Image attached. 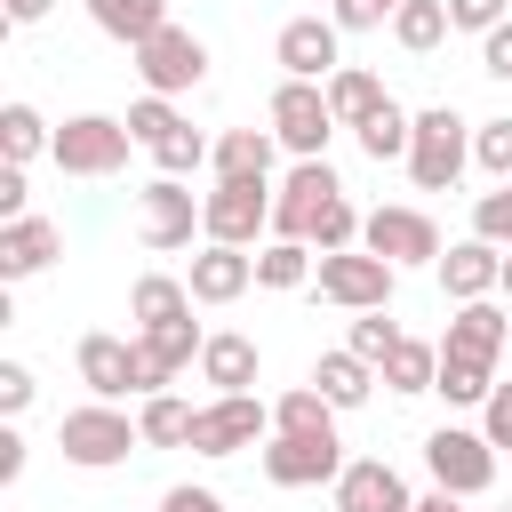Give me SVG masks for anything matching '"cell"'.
Returning a JSON list of instances; mask_svg holds the SVG:
<instances>
[{
	"label": "cell",
	"mask_w": 512,
	"mask_h": 512,
	"mask_svg": "<svg viewBox=\"0 0 512 512\" xmlns=\"http://www.w3.org/2000/svg\"><path fill=\"white\" fill-rule=\"evenodd\" d=\"M312 256H320L312 240H264V248H256V288H304V280L320 272Z\"/></svg>",
	"instance_id": "obj_29"
},
{
	"label": "cell",
	"mask_w": 512,
	"mask_h": 512,
	"mask_svg": "<svg viewBox=\"0 0 512 512\" xmlns=\"http://www.w3.org/2000/svg\"><path fill=\"white\" fill-rule=\"evenodd\" d=\"M432 376H440V344H424V336H400L376 360V384H392V392H432Z\"/></svg>",
	"instance_id": "obj_23"
},
{
	"label": "cell",
	"mask_w": 512,
	"mask_h": 512,
	"mask_svg": "<svg viewBox=\"0 0 512 512\" xmlns=\"http://www.w3.org/2000/svg\"><path fill=\"white\" fill-rule=\"evenodd\" d=\"M144 152H152V168H160V176H192V168H208V152H216V144H208L192 120H176V128H168L160 144H144Z\"/></svg>",
	"instance_id": "obj_35"
},
{
	"label": "cell",
	"mask_w": 512,
	"mask_h": 512,
	"mask_svg": "<svg viewBox=\"0 0 512 512\" xmlns=\"http://www.w3.org/2000/svg\"><path fill=\"white\" fill-rule=\"evenodd\" d=\"M480 72H488V80H512V16H504L496 32H480Z\"/></svg>",
	"instance_id": "obj_44"
},
{
	"label": "cell",
	"mask_w": 512,
	"mask_h": 512,
	"mask_svg": "<svg viewBox=\"0 0 512 512\" xmlns=\"http://www.w3.org/2000/svg\"><path fill=\"white\" fill-rule=\"evenodd\" d=\"M392 288H400V264H384L376 248H336V256H320V296L344 304V312H376V304H392Z\"/></svg>",
	"instance_id": "obj_9"
},
{
	"label": "cell",
	"mask_w": 512,
	"mask_h": 512,
	"mask_svg": "<svg viewBox=\"0 0 512 512\" xmlns=\"http://www.w3.org/2000/svg\"><path fill=\"white\" fill-rule=\"evenodd\" d=\"M416 512H464V496H448V488H432V496H416Z\"/></svg>",
	"instance_id": "obj_50"
},
{
	"label": "cell",
	"mask_w": 512,
	"mask_h": 512,
	"mask_svg": "<svg viewBox=\"0 0 512 512\" xmlns=\"http://www.w3.org/2000/svg\"><path fill=\"white\" fill-rule=\"evenodd\" d=\"M192 400H176V392H144V408H136V424H144V448H192Z\"/></svg>",
	"instance_id": "obj_26"
},
{
	"label": "cell",
	"mask_w": 512,
	"mask_h": 512,
	"mask_svg": "<svg viewBox=\"0 0 512 512\" xmlns=\"http://www.w3.org/2000/svg\"><path fill=\"white\" fill-rule=\"evenodd\" d=\"M352 136H360V152H368L376 168H384V160H408V136H416V112H400V104L384 96V104H376V112H368V120H360Z\"/></svg>",
	"instance_id": "obj_25"
},
{
	"label": "cell",
	"mask_w": 512,
	"mask_h": 512,
	"mask_svg": "<svg viewBox=\"0 0 512 512\" xmlns=\"http://www.w3.org/2000/svg\"><path fill=\"white\" fill-rule=\"evenodd\" d=\"M128 152H136V128L112 120V112H72V120L56 128V144H48V160H56L64 176H120Z\"/></svg>",
	"instance_id": "obj_3"
},
{
	"label": "cell",
	"mask_w": 512,
	"mask_h": 512,
	"mask_svg": "<svg viewBox=\"0 0 512 512\" xmlns=\"http://www.w3.org/2000/svg\"><path fill=\"white\" fill-rule=\"evenodd\" d=\"M24 480V432H0V488Z\"/></svg>",
	"instance_id": "obj_48"
},
{
	"label": "cell",
	"mask_w": 512,
	"mask_h": 512,
	"mask_svg": "<svg viewBox=\"0 0 512 512\" xmlns=\"http://www.w3.org/2000/svg\"><path fill=\"white\" fill-rule=\"evenodd\" d=\"M464 168H472V120H464L456 104L416 112V136H408V176H416V192H448Z\"/></svg>",
	"instance_id": "obj_2"
},
{
	"label": "cell",
	"mask_w": 512,
	"mask_h": 512,
	"mask_svg": "<svg viewBox=\"0 0 512 512\" xmlns=\"http://www.w3.org/2000/svg\"><path fill=\"white\" fill-rule=\"evenodd\" d=\"M88 16H96V32H112V40H152L160 24H168V0H88Z\"/></svg>",
	"instance_id": "obj_27"
},
{
	"label": "cell",
	"mask_w": 512,
	"mask_h": 512,
	"mask_svg": "<svg viewBox=\"0 0 512 512\" xmlns=\"http://www.w3.org/2000/svg\"><path fill=\"white\" fill-rule=\"evenodd\" d=\"M360 248H376L384 264H440V224L424 208H368Z\"/></svg>",
	"instance_id": "obj_14"
},
{
	"label": "cell",
	"mask_w": 512,
	"mask_h": 512,
	"mask_svg": "<svg viewBox=\"0 0 512 512\" xmlns=\"http://www.w3.org/2000/svg\"><path fill=\"white\" fill-rule=\"evenodd\" d=\"M72 360H80V384H88L96 400H128V392H136V336H104V328H88Z\"/></svg>",
	"instance_id": "obj_16"
},
{
	"label": "cell",
	"mask_w": 512,
	"mask_h": 512,
	"mask_svg": "<svg viewBox=\"0 0 512 512\" xmlns=\"http://www.w3.org/2000/svg\"><path fill=\"white\" fill-rule=\"evenodd\" d=\"M320 88H328V104H336V120H344V128H360V120L384 104V80H376V72H360V64H336Z\"/></svg>",
	"instance_id": "obj_28"
},
{
	"label": "cell",
	"mask_w": 512,
	"mask_h": 512,
	"mask_svg": "<svg viewBox=\"0 0 512 512\" xmlns=\"http://www.w3.org/2000/svg\"><path fill=\"white\" fill-rule=\"evenodd\" d=\"M264 120H272L280 152H296V160H328V136L344 128L320 80H280V88H272V112H264Z\"/></svg>",
	"instance_id": "obj_4"
},
{
	"label": "cell",
	"mask_w": 512,
	"mask_h": 512,
	"mask_svg": "<svg viewBox=\"0 0 512 512\" xmlns=\"http://www.w3.org/2000/svg\"><path fill=\"white\" fill-rule=\"evenodd\" d=\"M360 224H368V216H360V208H352V200L336 192V200H328V208L312 216V232H304V240H312L320 256H336V248H360Z\"/></svg>",
	"instance_id": "obj_36"
},
{
	"label": "cell",
	"mask_w": 512,
	"mask_h": 512,
	"mask_svg": "<svg viewBox=\"0 0 512 512\" xmlns=\"http://www.w3.org/2000/svg\"><path fill=\"white\" fill-rule=\"evenodd\" d=\"M344 184H336V168L328 160H296L280 184H272V240H304L312 232V216L336 200Z\"/></svg>",
	"instance_id": "obj_12"
},
{
	"label": "cell",
	"mask_w": 512,
	"mask_h": 512,
	"mask_svg": "<svg viewBox=\"0 0 512 512\" xmlns=\"http://www.w3.org/2000/svg\"><path fill=\"white\" fill-rule=\"evenodd\" d=\"M192 304H232V296H248L256 288V256L248 248H224V240H208L200 256H192Z\"/></svg>",
	"instance_id": "obj_19"
},
{
	"label": "cell",
	"mask_w": 512,
	"mask_h": 512,
	"mask_svg": "<svg viewBox=\"0 0 512 512\" xmlns=\"http://www.w3.org/2000/svg\"><path fill=\"white\" fill-rule=\"evenodd\" d=\"M496 280H504V248L496 240H456V248H440V288H448V304H472V296H496Z\"/></svg>",
	"instance_id": "obj_17"
},
{
	"label": "cell",
	"mask_w": 512,
	"mask_h": 512,
	"mask_svg": "<svg viewBox=\"0 0 512 512\" xmlns=\"http://www.w3.org/2000/svg\"><path fill=\"white\" fill-rule=\"evenodd\" d=\"M200 224L224 248H256V232H272V176H216V192H200Z\"/></svg>",
	"instance_id": "obj_5"
},
{
	"label": "cell",
	"mask_w": 512,
	"mask_h": 512,
	"mask_svg": "<svg viewBox=\"0 0 512 512\" xmlns=\"http://www.w3.org/2000/svg\"><path fill=\"white\" fill-rule=\"evenodd\" d=\"M424 472H432V488H448V496H488V480H496V440L472 432V424H440V432H424Z\"/></svg>",
	"instance_id": "obj_6"
},
{
	"label": "cell",
	"mask_w": 512,
	"mask_h": 512,
	"mask_svg": "<svg viewBox=\"0 0 512 512\" xmlns=\"http://www.w3.org/2000/svg\"><path fill=\"white\" fill-rule=\"evenodd\" d=\"M256 368H264V352H256V336H208L200 344V384H216V392H248L256 384Z\"/></svg>",
	"instance_id": "obj_21"
},
{
	"label": "cell",
	"mask_w": 512,
	"mask_h": 512,
	"mask_svg": "<svg viewBox=\"0 0 512 512\" xmlns=\"http://www.w3.org/2000/svg\"><path fill=\"white\" fill-rule=\"evenodd\" d=\"M16 216H32V208H24V168L0 160V224H16Z\"/></svg>",
	"instance_id": "obj_46"
},
{
	"label": "cell",
	"mask_w": 512,
	"mask_h": 512,
	"mask_svg": "<svg viewBox=\"0 0 512 512\" xmlns=\"http://www.w3.org/2000/svg\"><path fill=\"white\" fill-rule=\"evenodd\" d=\"M336 400L320 392V384H296V392H280L272 400V432H336Z\"/></svg>",
	"instance_id": "obj_31"
},
{
	"label": "cell",
	"mask_w": 512,
	"mask_h": 512,
	"mask_svg": "<svg viewBox=\"0 0 512 512\" xmlns=\"http://www.w3.org/2000/svg\"><path fill=\"white\" fill-rule=\"evenodd\" d=\"M344 344H352V352L376 368V360L400 344V328H392V320H384V304H376V312H352V336H344Z\"/></svg>",
	"instance_id": "obj_39"
},
{
	"label": "cell",
	"mask_w": 512,
	"mask_h": 512,
	"mask_svg": "<svg viewBox=\"0 0 512 512\" xmlns=\"http://www.w3.org/2000/svg\"><path fill=\"white\" fill-rule=\"evenodd\" d=\"M472 232L496 240V248H512V176H496V192L472 200Z\"/></svg>",
	"instance_id": "obj_37"
},
{
	"label": "cell",
	"mask_w": 512,
	"mask_h": 512,
	"mask_svg": "<svg viewBox=\"0 0 512 512\" xmlns=\"http://www.w3.org/2000/svg\"><path fill=\"white\" fill-rule=\"evenodd\" d=\"M480 432H488L496 448H512V384H496V392L480 400Z\"/></svg>",
	"instance_id": "obj_45"
},
{
	"label": "cell",
	"mask_w": 512,
	"mask_h": 512,
	"mask_svg": "<svg viewBox=\"0 0 512 512\" xmlns=\"http://www.w3.org/2000/svg\"><path fill=\"white\" fill-rule=\"evenodd\" d=\"M56 448H64V464H80V472H112V464H128V456L144 448V424L120 416L112 400H88V408H64Z\"/></svg>",
	"instance_id": "obj_1"
},
{
	"label": "cell",
	"mask_w": 512,
	"mask_h": 512,
	"mask_svg": "<svg viewBox=\"0 0 512 512\" xmlns=\"http://www.w3.org/2000/svg\"><path fill=\"white\" fill-rule=\"evenodd\" d=\"M504 344H512V320H504V304H488V296L456 304L448 328H440V352H464V360H504Z\"/></svg>",
	"instance_id": "obj_18"
},
{
	"label": "cell",
	"mask_w": 512,
	"mask_h": 512,
	"mask_svg": "<svg viewBox=\"0 0 512 512\" xmlns=\"http://www.w3.org/2000/svg\"><path fill=\"white\" fill-rule=\"evenodd\" d=\"M504 512H512V504H504Z\"/></svg>",
	"instance_id": "obj_52"
},
{
	"label": "cell",
	"mask_w": 512,
	"mask_h": 512,
	"mask_svg": "<svg viewBox=\"0 0 512 512\" xmlns=\"http://www.w3.org/2000/svg\"><path fill=\"white\" fill-rule=\"evenodd\" d=\"M192 232H208L192 184H184V176H152V184L136 192V240H144V248H192Z\"/></svg>",
	"instance_id": "obj_10"
},
{
	"label": "cell",
	"mask_w": 512,
	"mask_h": 512,
	"mask_svg": "<svg viewBox=\"0 0 512 512\" xmlns=\"http://www.w3.org/2000/svg\"><path fill=\"white\" fill-rule=\"evenodd\" d=\"M48 144H56V128H48L32 104H8V112H0V160H16V168H24V160H40Z\"/></svg>",
	"instance_id": "obj_34"
},
{
	"label": "cell",
	"mask_w": 512,
	"mask_h": 512,
	"mask_svg": "<svg viewBox=\"0 0 512 512\" xmlns=\"http://www.w3.org/2000/svg\"><path fill=\"white\" fill-rule=\"evenodd\" d=\"M344 472V440L336 432H272L264 448V480L272 488H328Z\"/></svg>",
	"instance_id": "obj_11"
},
{
	"label": "cell",
	"mask_w": 512,
	"mask_h": 512,
	"mask_svg": "<svg viewBox=\"0 0 512 512\" xmlns=\"http://www.w3.org/2000/svg\"><path fill=\"white\" fill-rule=\"evenodd\" d=\"M448 32H456V24H448V0H400V16H392V40H400L408 56H432Z\"/></svg>",
	"instance_id": "obj_32"
},
{
	"label": "cell",
	"mask_w": 512,
	"mask_h": 512,
	"mask_svg": "<svg viewBox=\"0 0 512 512\" xmlns=\"http://www.w3.org/2000/svg\"><path fill=\"white\" fill-rule=\"evenodd\" d=\"M328 16H336L344 32H384V24L400 16V0H328Z\"/></svg>",
	"instance_id": "obj_41"
},
{
	"label": "cell",
	"mask_w": 512,
	"mask_h": 512,
	"mask_svg": "<svg viewBox=\"0 0 512 512\" xmlns=\"http://www.w3.org/2000/svg\"><path fill=\"white\" fill-rule=\"evenodd\" d=\"M24 408H32V368L0 360V416H24Z\"/></svg>",
	"instance_id": "obj_43"
},
{
	"label": "cell",
	"mask_w": 512,
	"mask_h": 512,
	"mask_svg": "<svg viewBox=\"0 0 512 512\" xmlns=\"http://www.w3.org/2000/svg\"><path fill=\"white\" fill-rule=\"evenodd\" d=\"M328 496H336V512H416L408 480H400L384 456H352V464L328 480Z\"/></svg>",
	"instance_id": "obj_15"
},
{
	"label": "cell",
	"mask_w": 512,
	"mask_h": 512,
	"mask_svg": "<svg viewBox=\"0 0 512 512\" xmlns=\"http://www.w3.org/2000/svg\"><path fill=\"white\" fill-rule=\"evenodd\" d=\"M272 56H280L288 80H328L344 64V24L336 16H288L280 40H272Z\"/></svg>",
	"instance_id": "obj_13"
},
{
	"label": "cell",
	"mask_w": 512,
	"mask_h": 512,
	"mask_svg": "<svg viewBox=\"0 0 512 512\" xmlns=\"http://www.w3.org/2000/svg\"><path fill=\"white\" fill-rule=\"evenodd\" d=\"M504 8H512V0H448V24H456V32H496Z\"/></svg>",
	"instance_id": "obj_42"
},
{
	"label": "cell",
	"mask_w": 512,
	"mask_h": 512,
	"mask_svg": "<svg viewBox=\"0 0 512 512\" xmlns=\"http://www.w3.org/2000/svg\"><path fill=\"white\" fill-rule=\"evenodd\" d=\"M312 384H320L336 408H360V400L376 392V368H368V360L344 344V352H320V360H312Z\"/></svg>",
	"instance_id": "obj_24"
},
{
	"label": "cell",
	"mask_w": 512,
	"mask_h": 512,
	"mask_svg": "<svg viewBox=\"0 0 512 512\" xmlns=\"http://www.w3.org/2000/svg\"><path fill=\"white\" fill-rule=\"evenodd\" d=\"M432 392H448V408H480L496 392V360H464V352H440V376Z\"/></svg>",
	"instance_id": "obj_30"
},
{
	"label": "cell",
	"mask_w": 512,
	"mask_h": 512,
	"mask_svg": "<svg viewBox=\"0 0 512 512\" xmlns=\"http://www.w3.org/2000/svg\"><path fill=\"white\" fill-rule=\"evenodd\" d=\"M48 8H56V0H8V24H40Z\"/></svg>",
	"instance_id": "obj_49"
},
{
	"label": "cell",
	"mask_w": 512,
	"mask_h": 512,
	"mask_svg": "<svg viewBox=\"0 0 512 512\" xmlns=\"http://www.w3.org/2000/svg\"><path fill=\"white\" fill-rule=\"evenodd\" d=\"M64 256V232L48 224V216H16V224H0V280H32V272H48Z\"/></svg>",
	"instance_id": "obj_20"
},
{
	"label": "cell",
	"mask_w": 512,
	"mask_h": 512,
	"mask_svg": "<svg viewBox=\"0 0 512 512\" xmlns=\"http://www.w3.org/2000/svg\"><path fill=\"white\" fill-rule=\"evenodd\" d=\"M176 120H184V112H176V96H152V88H144V96L128 104V128H136V144H160Z\"/></svg>",
	"instance_id": "obj_38"
},
{
	"label": "cell",
	"mask_w": 512,
	"mask_h": 512,
	"mask_svg": "<svg viewBox=\"0 0 512 512\" xmlns=\"http://www.w3.org/2000/svg\"><path fill=\"white\" fill-rule=\"evenodd\" d=\"M128 312H136V328H152V320H184V312H192V288L168 280V272H144V280L128 288Z\"/></svg>",
	"instance_id": "obj_33"
},
{
	"label": "cell",
	"mask_w": 512,
	"mask_h": 512,
	"mask_svg": "<svg viewBox=\"0 0 512 512\" xmlns=\"http://www.w3.org/2000/svg\"><path fill=\"white\" fill-rule=\"evenodd\" d=\"M272 160H280V136L272 128H224L216 152H208L216 176H272Z\"/></svg>",
	"instance_id": "obj_22"
},
{
	"label": "cell",
	"mask_w": 512,
	"mask_h": 512,
	"mask_svg": "<svg viewBox=\"0 0 512 512\" xmlns=\"http://www.w3.org/2000/svg\"><path fill=\"white\" fill-rule=\"evenodd\" d=\"M272 432V408L256 400V392H216V400H200V416H192V456H240V448H256Z\"/></svg>",
	"instance_id": "obj_8"
},
{
	"label": "cell",
	"mask_w": 512,
	"mask_h": 512,
	"mask_svg": "<svg viewBox=\"0 0 512 512\" xmlns=\"http://www.w3.org/2000/svg\"><path fill=\"white\" fill-rule=\"evenodd\" d=\"M136 80H144L152 96H184V88H200V80H208V40L184 32V24H160L152 40H136Z\"/></svg>",
	"instance_id": "obj_7"
},
{
	"label": "cell",
	"mask_w": 512,
	"mask_h": 512,
	"mask_svg": "<svg viewBox=\"0 0 512 512\" xmlns=\"http://www.w3.org/2000/svg\"><path fill=\"white\" fill-rule=\"evenodd\" d=\"M160 512H224V496H216V488H168Z\"/></svg>",
	"instance_id": "obj_47"
},
{
	"label": "cell",
	"mask_w": 512,
	"mask_h": 512,
	"mask_svg": "<svg viewBox=\"0 0 512 512\" xmlns=\"http://www.w3.org/2000/svg\"><path fill=\"white\" fill-rule=\"evenodd\" d=\"M496 288H504V296H512V248H504V280H496Z\"/></svg>",
	"instance_id": "obj_51"
},
{
	"label": "cell",
	"mask_w": 512,
	"mask_h": 512,
	"mask_svg": "<svg viewBox=\"0 0 512 512\" xmlns=\"http://www.w3.org/2000/svg\"><path fill=\"white\" fill-rule=\"evenodd\" d=\"M472 160H480L488 176H512V112H504V120H480V128H472Z\"/></svg>",
	"instance_id": "obj_40"
}]
</instances>
